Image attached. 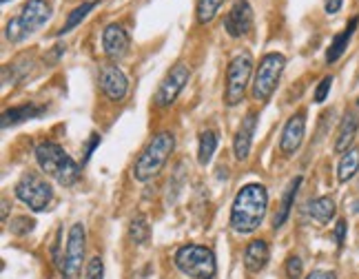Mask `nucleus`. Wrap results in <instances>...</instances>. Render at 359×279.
I'll list each match as a JSON object with an SVG mask.
<instances>
[{"mask_svg":"<svg viewBox=\"0 0 359 279\" xmlns=\"http://www.w3.org/2000/svg\"><path fill=\"white\" fill-rule=\"evenodd\" d=\"M269 193L262 184H246L238 191L231 206V229L240 235L255 233L266 217Z\"/></svg>","mask_w":359,"mask_h":279,"instance_id":"nucleus-1","label":"nucleus"},{"mask_svg":"<svg viewBox=\"0 0 359 279\" xmlns=\"http://www.w3.org/2000/svg\"><path fill=\"white\" fill-rule=\"evenodd\" d=\"M36 162L43 173L56 179L60 186H74L80 179L78 162L58 142H51V140H45L36 147Z\"/></svg>","mask_w":359,"mask_h":279,"instance_id":"nucleus-2","label":"nucleus"},{"mask_svg":"<svg viewBox=\"0 0 359 279\" xmlns=\"http://www.w3.org/2000/svg\"><path fill=\"white\" fill-rule=\"evenodd\" d=\"M173 149H175V135L171 131L158 133L144 147V151L140 153V158L135 160L133 177L137 179V182H149V179H154L162 171V166L167 164Z\"/></svg>","mask_w":359,"mask_h":279,"instance_id":"nucleus-3","label":"nucleus"},{"mask_svg":"<svg viewBox=\"0 0 359 279\" xmlns=\"http://www.w3.org/2000/svg\"><path fill=\"white\" fill-rule=\"evenodd\" d=\"M51 18L49 0H27L16 18H11L5 27V38L9 43H22L25 38L36 34L40 27Z\"/></svg>","mask_w":359,"mask_h":279,"instance_id":"nucleus-4","label":"nucleus"},{"mask_svg":"<svg viewBox=\"0 0 359 279\" xmlns=\"http://www.w3.org/2000/svg\"><path fill=\"white\" fill-rule=\"evenodd\" d=\"M175 266L182 271V275L191 279H215L217 275L215 253L211 248L200 246V244H189V246L177 248Z\"/></svg>","mask_w":359,"mask_h":279,"instance_id":"nucleus-5","label":"nucleus"},{"mask_svg":"<svg viewBox=\"0 0 359 279\" xmlns=\"http://www.w3.org/2000/svg\"><path fill=\"white\" fill-rule=\"evenodd\" d=\"M253 74V58L248 51L238 53L229 62L226 69V89H224V102L226 107H238L244 100V93Z\"/></svg>","mask_w":359,"mask_h":279,"instance_id":"nucleus-6","label":"nucleus"},{"mask_svg":"<svg viewBox=\"0 0 359 279\" xmlns=\"http://www.w3.org/2000/svg\"><path fill=\"white\" fill-rule=\"evenodd\" d=\"M13 191H16V198L36 213L47 211L51 200H53V191H51L47 179L40 173H32V171L25 173L18 179L16 186H13Z\"/></svg>","mask_w":359,"mask_h":279,"instance_id":"nucleus-7","label":"nucleus"},{"mask_svg":"<svg viewBox=\"0 0 359 279\" xmlns=\"http://www.w3.org/2000/svg\"><path fill=\"white\" fill-rule=\"evenodd\" d=\"M286 67V58L282 53H266L259 60V67L255 69V80H253V97L257 102H266L273 95L275 87L282 78V72Z\"/></svg>","mask_w":359,"mask_h":279,"instance_id":"nucleus-8","label":"nucleus"},{"mask_svg":"<svg viewBox=\"0 0 359 279\" xmlns=\"http://www.w3.org/2000/svg\"><path fill=\"white\" fill-rule=\"evenodd\" d=\"M85 244H87V231L82 224H74L67 237V250H65V264H62V279H80L82 261H85Z\"/></svg>","mask_w":359,"mask_h":279,"instance_id":"nucleus-9","label":"nucleus"},{"mask_svg":"<svg viewBox=\"0 0 359 279\" xmlns=\"http://www.w3.org/2000/svg\"><path fill=\"white\" fill-rule=\"evenodd\" d=\"M189 78H191V69L187 64H175V67H171V72L162 78V82H160L158 89H156V95H154L156 107L158 109L171 107L177 100V95L184 91Z\"/></svg>","mask_w":359,"mask_h":279,"instance_id":"nucleus-10","label":"nucleus"},{"mask_svg":"<svg viewBox=\"0 0 359 279\" xmlns=\"http://www.w3.org/2000/svg\"><path fill=\"white\" fill-rule=\"evenodd\" d=\"M100 89L111 102H122L124 95L129 93V80L118 64H102L100 67Z\"/></svg>","mask_w":359,"mask_h":279,"instance_id":"nucleus-11","label":"nucleus"},{"mask_svg":"<svg viewBox=\"0 0 359 279\" xmlns=\"http://www.w3.org/2000/svg\"><path fill=\"white\" fill-rule=\"evenodd\" d=\"M129 47H131V38L127 34V29H124L122 25L118 22H111L104 27L102 32V49H104V55L109 60H122L124 55L129 53Z\"/></svg>","mask_w":359,"mask_h":279,"instance_id":"nucleus-12","label":"nucleus"},{"mask_svg":"<svg viewBox=\"0 0 359 279\" xmlns=\"http://www.w3.org/2000/svg\"><path fill=\"white\" fill-rule=\"evenodd\" d=\"M224 29L231 38H242L253 29V9L248 0H238L224 18Z\"/></svg>","mask_w":359,"mask_h":279,"instance_id":"nucleus-13","label":"nucleus"},{"mask_svg":"<svg viewBox=\"0 0 359 279\" xmlns=\"http://www.w3.org/2000/svg\"><path fill=\"white\" fill-rule=\"evenodd\" d=\"M304 131H306V120H304V114H295L288 118V122L282 129V137H280V151L284 156H293V153L299 151L302 142H304Z\"/></svg>","mask_w":359,"mask_h":279,"instance_id":"nucleus-14","label":"nucleus"},{"mask_svg":"<svg viewBox=\"0 0 359 279\" xmlns=\"http://www.w3.org/2000/svg\"><path fill=\"white\" fill-rule=\"evenodd\" d=\"M255 127H257V114H255V111H248L246 118H244L242 124H240L238 133H236V140H233V153H236V158H238L240 162L246 160V158H248V153H251Z\"/></svg>","mask_w":359,"mask_h":279,"instance_id":"nucleus-15","label":"nucleus"},{"mask_svg":"<svg viewBox=\"0 0 359 279\" xmlns=\"http://www.w3.org/2000/svg\"><path fill=\"white\" fill-rule=\"evenodd\" d=\"M47 111V107L43 104H36V102H25L20 107H11L3 114V129H9V127H16L20 122H27V120H34V118H40Z\"/></svg>","mask_w":359,"mask_h":279,"instance_id":"nucleus-16","label":"nucleus"},{"mask_svg":"<svg viewBox=\"0 0 359 279\" xmlns=\"http://www.w3.org/2000/svg\"><path fill=\"white\" fill-rule=\"evenodd\" d=\"M269 257H271L269 244L264 240H253L244 250V266L248 273H259L266 268Z\"/></svg>","mask_w":359,"mask_h":279,"instance_id":"nucleus-17","label":"nucleus"},{"mask_svg":"<svg viewBox=\"0 0 359 279\" xmlns=\"http://www.w3.org/2000/svg\"><path fill=\"white\" fill-rule=\"evenodd\" d=\"M357 22H359L357 16L351 18V22L346 25V29H344L341 34H337L333 43H330V47H328V51H326V62H328V64L337 62V60L341 58V55H344V51L348 49L351 38H353V34H355V29H357Z\"/></svg>","mask_w":359,"mask_h":279,"instance_id":"nucleus-18","label":"nucleus"},{"mask_svg":"<svg viewBox=\"0 0 359 279\" xmlns=\"http://www.w3.org/2000/svg\"><path fill=\"white\" fill-rule=\"evenodd\" d=\"M359 129V118L353 114H346L339 124V131H337V140H335V151L337 153H346L353 147V140L357 135Z\"/></svg>","mask_w":359,"mask_h":279,"instance_id":"nucleus-19","label":"nucleus"},{"mask_svg":"<svg viewBox=\"0 0 359 279\" xmlns=\"http://www.w3.org/2000/svg\"><path fill=\"white\" fill-rule=\"evenodd\" d=\"M302 186V175H297L295 179H291V184H288L286 193H284V198H282V204L278 208V213H275V219H273V226L275 229H280L286 224V219L288 215H291V208L295 204V198H297V191Z\"/></svg>","mask_w":359,"mask_h":279,"instance_id":"nucleus-20","label":"nucleus"},{"mask_svg":"<svg viewBox=\"0 0 359 279\" xmlns=\"http://www.w3.org/2000/svg\"><path fill=\"white\" fill-rule=\"evenodd\" d=\"M306 211L317 224H328V222L335 217V202L333 198H328V195H322V198H315L309 202Z\"/></svg>","mask_w":359,"mask_h":279,"instance_id":"nucleus-21","label":"nucleus"},{"mask_svg":"<svg viewBox=\"0 0 359 279\" xmlns=\"http://www.w3.org/2000/svg\"><path fill=\"white\" fill-rule=\"evenodd\" d=\"M359 171V149L351 147L346 153L341 156L339 166H337V179L339 182H348V179L355 177V173Z\"/></svg>","mask_w":359,"mask_h":279,"instance_id":"nucleus-22","label":"nucleus"},{"mask_svg":"<svg viewBox=\"0 0 359 279\" xmlns=\"http://www.w3.org/2000/svg\"><path fill=\"white\" fill-rule=\"evenodd\" d=\"M217 149V133L213 129H206L200 133V147H198V162L206 166L213 160V153Z\"/></svg>","mask_w":359,"mask_h":279,"instance_id":"nucleus-23","label":"nucleus"},{"mask_svg":"<svg viewBox=\"0 0 359 279\" xmlns=\"http://www.w3.org/2000/svg\"><path fill=\"white\" fill-rule=\"evenodd\" d=\"M93 7H95V0H89V3H82L80 7H76V9L67 16V20H65V25H62V29L58 32V36H65V34H69L72 29H76V27L89 16V11H93Z\"/></svg>","mask_w":359,"mask_h":279,"instance_id":"nucleus-24","label":"nucleus"},{"mask_svg":"<svg viewBox=\"0 0 359 279\" xmlns=\"http://www.w3.org/2000/svg\"><path fill=\"white\" fill-rule=\"evenodd\" d=\"M224 0H198V7H196V16H198V22L200 25H206L211 22L215 16L219 7H222Z\"/></svg>","mask_w":359,"mask_h":279,"instance_id":"nucleus-25","label":"nucleus"},{"mask_svg":"<svg viewBox=\"0 0 359 279\" xmlns=\"http://www.w3.org/2000/svg\"><path fill=\"white\" fill-rule=\"evenodd\" d=\"M129 237H131V242H135V244L149 242L151 229H149V222L144 219V215H135L131 219V224H129Z\"/></svg>","mask_w":359,"mask_h":279,"instance_id":"nucleus-26","label":"nucleus"},{"mask_svg":"<svg viewBox=\"0 0 359 279\" xmlns=\"http://www.w3.org/2000/svg\"><path fill=\"white\" fill-rule=\"evenodd\" d=\"M34 226H36V222L29 219V217H13L11 224H9L13 235H27V233L34 231Z\"/></svg>","mask_w":359,"mask_h":279,"instance_id":"nucleus-27","label":"nucleus"},{"mask_svg":"<svg viewBox=\"0 0 359 279\" xmlns=\"http://www.w3.org/2000/svg\"><path fill=\"white\" fill-rule=\"evenodd\" d=\"M302 271H304V264L297 255H291L286 259V277L288 279H302Z\"/></svg>","mask_w":359,"mask_h":279,"instance_id":"nucleus-28","label":"nucleus"},{"mask_svg":"<svg viewBox=\"0 0 359 279\" xmlns=\"http://www.w3.org/2000/svg\"><path fill=\"white\" fill-rule=\"evenodd\" d=\"M330 87H333V76H326L320 85H317V89H315V102L317 104H322L326 97H328V93H330Z\"/></svg>","mask_w":359,"mask_h":279,"instance_id":"nucleus-29","label":"nucleus"},{"mask_svg":"<svg viewBox=\"0 0 359 279\" xmlns=\"http://www.w3.org/2000/svg\"><path fill=\"white\" fill-rule=\"evenodd\" d=\"M102 275H104V264H102V259L100 257H93L89 261V266H87L85 279H102Z\"/></svg>","mask_w":359,"mask_h":279,"instance_id":"nucleus-30","label":"nucleus"},{"mask_svg":"<svg viewBox=\"0 0 359 279\" xmlns=\"http://www.w3.org/2000/svg\"><path fill=\"white\" fill-rule=\"evenodd\" d=\"M346 231H348L346 219H339L337 226H335V244H337V248H344V242H346Z\"/></svg>","mask_w":359,"mask_h":279,"instance_id":"nucleus-31","label":"nucleus"},{"mask_svg":"<svg viewBox=\"0 0 359 279\" xmlns=\"http://www.w3.org/2000/svg\"><path fill=\"white\" fill-rule=\"evenodd\" d=\"M98 144H100V135H98V133H91V140H89L87 149H85V158H82V164H87V162L91 160L93 151H95V147H98Z\"/></svg>","mask_w":359,"mask_h":279,"instance_id":"nucleus-32","label":"nucleus"},{"mask_svg":"<svg viewBox=\"0 0 359 279\" xmlns=\"http://www.w3.org/2000/svg\"><path fill=\"white\" fill-rule=\"evenodd\" d=\"M306 279H337L333 271H313Z\"/></svg>","mask_w":359,"mask_h":279,"instance_id":"nucleus-33","label":"nucleus"},{"mask_svg":"<svg viewBox=\"0 0 359 279\" xmlns=\"http://www.w3.org/2000/svg\"><path fill=\"white\" fill-rule=\"evenodd\" d=\"M341 3H344V0H326V3H324L326 13H337L341 9Z\"/></svg>","mask_w":359,"mask_h":279,"instance_id":"nucleus-34","label":"nucleus"},{"mask_svg":"<svg viewBox=\"0 0 359 279\" xmlns=\"http://www.w3.org/2000/svg\"><path fill=\"white\" fill-rule=\"evenodd\" d=\"M7 213H9V204H7V200H3V222L7 219Z\"/></svg>","mask_w":359,"mask_h":279,"instance_id":"nucleus-35","label":"nucleus"},{"mask_svg":"<svg viewBox=\"0 0 359 279\" xmlns=\"http://www.w3.org/2000/svg\"><path fill=\"white\" fill-rule=\"evenodd\" d=\"M135 279H147V277H144V275H137Z\"/></svg>","mask_w":359,"mask_h":279,"instance_id":"nucleus-36","label":"nucleus"},{"mask_svg":"<svg viewBox=\"0 0 359 279\" xmlns=\"http://www.w3.org/2000/svg\"><path fill=\"white\" fill-rule=\"evenodd\" d=\"M3 3H9V0H3Z\"/></svg>","mask_w":359,"mask_h":279,"instance_id":"nucleus-37","label":"nucleus"},{"mask_svg":"<svg viewBox=\"0 0 359 279\" xmlns=\"http://www.w3.org/2000/svg\"><path fill=\"white\" fill-rule=\"evenodd\" d=\"M357 104H359V97H357Z\"/></svg>","mask_w":359,"mask_h":279,"instance_id":"nucleus-38","label":"nucleus"}]
</instances>
